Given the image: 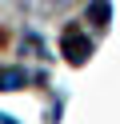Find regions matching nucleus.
Returning <instances> with one entry per match:
<instances>
[{
	"mask_svg": "<svg viewBox=\"0 0 120 124\" xmlns=\"http://www.w3.org/2000/svg\"><path fill=\"white\" fill-rule=\"evenodd\" d=\"M64 56H68L72 64H84V60L92 56V40H88V36L80 32L76 24H68V28H64Z\"/></svg>",
	"mask_w": 120,
	"mask_h": 124,
	"instance_id": "1",
	"label": "nucleus"
},
{
	"mask_svg": "<svg viewBox=\"0 0 120 124\" xmlns=\"http://www.w3.org/2000/svg\"><path fill=\"white\" fill-rule=\"evenodd\" d=\"M88 20L100 24V28H108V20H112V0H92V4H88Z\"/></svg>",
	"mask_w": 120,
	"mask_h": 124,
	"instance_id": "2",
	"label": "nucleus"
},
{
	"mask_svg": "<svg viewBox=\"0 0 120 124\" xmlns=\"http://www.w3.org/2000/svg\"><path fill=\"white\" fill-rule=\"evenodd\" d=\"M24 80H28V72H24V68H4V72H0V88H4V92L20 88Z\"/></svg>",
	"mask_w": 120,
	"mask_h": 124,
	"instance_id": "3",
	"label": "nucleus"
},
{
	"mask_svg": "<svg viewBox=\"0 0 120 124\" xmlns=\"http://www.w3.org/2000/svg\"><path fill=\"white\" fill-rule=\"evenodd\" d=\"M0 124H16V120H12V116H4V112H0Z\"/></svg>",
	"mask_w": 120,
	"mask_h": 124,
	"instance_id": "4",
	"label": "nucleus"
}]
</instances>
